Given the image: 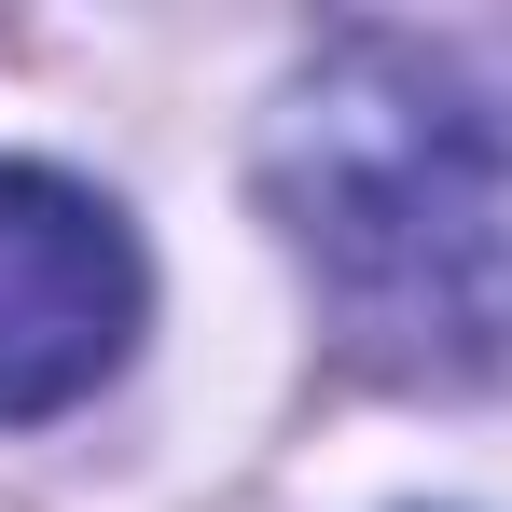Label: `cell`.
<instances>
[{
	"label": "cell",
	"instance_id": "cell-2",
	"mask_svg": "<svg viewBox=\"0 0 512 512\" xmlns=\"http://www.w3.org/2000/svg\"><path fill=\"white\" fill-rule=\"evenodd\" d=\"M139 305H153V277L111 194L56 167H0V429L70 416L139 346Z\"/></svg>",
	"mask_w": 512,
	"mask_h": 512
},
{
	"label": "cell",
	"instance_id": "cell-1",
	"mask_svg": "<svg viewBox=\"0 0 512 512\" xmlns=\"http://www.w3.org/2000/svg\"><path fill=\"white\" fill-rule=\"evenodd\" d=\"M277 208L346 319L429 374H512V97L346 42L277 111Z\"/></svg>",
	"mask_w": 512,
	"mask_h": 512
}]
</instances>
